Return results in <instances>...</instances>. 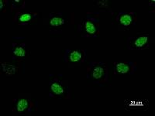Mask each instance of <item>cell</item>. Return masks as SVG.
Returning a JSON list of instances; mask_svg holds the SVG:
<instances>
[{
	"mask_svg": "<svg viewBox=\"0 0 155 116\" xmlns=\"http://www.w3.org/2000/svg\"><path fill=\"white\" fill-rule=\"evenodd\" d=\"M13 53L17 56H24L26 55V51L22 47H17L13 49Z\"/></svg>",
	"mask_w": 155,
	"mask_h": 116,
	"instance_id": "7c38bea8",
	"label": "cell"
},
{
	"mask_svg": "<svg viewBox=\"0 0 155 116\" xmlns=\"http://www.w3.org/2000/svg\"><path fill=\"white\" fill-rule=\"evenodd\" d=\"M3 6H4L3 1H2V0H1V1H0V9H2V7H3Z\"/></svg>",
	"mask_w": 155,
	"mask_h": 116,
	"instance_id": "5bb4252c",
	"label": "cell"
},
{
	"mask_svg": "<svg viewBox=\"0 0 155 116\" xmlns=\"http://www.w3.org/2000/svg\"><path fill=\"white\" fill-rule=\"evenodd\" d=\"M115 68H116V71L118 73H120V74H126V73L129 72L130 70V66H129L127 63H117V64H116V66H115Z\"/></svg>",
	"mask_w": 155,
	"mask_h": 116,
	"instance_id": "3957f363",
	"label": "cell"
},
{
	"mask_svg": "<svg viewBox=\"0 0 155 116\" xmlns=\"http://www.w3.org/2000/svg\"><path fill=\"white\" fill-rule=\"evenodd\" d=\"M32 19V15L30 13H24L22 14L19 18V22L20 23H27V22L30 21Z\"/></svg>",
	"mask_w": 155,
	"mask_h": 116,
	"instance_id": "4fadbf2b",
	"label": "cell"
},
{
	"mask_svg": "<svg viewBox=\"0 0 155 116\" xmlns=\"http://www.w3.org/2000/svg\"><path fill=\"white\" fill-rule=\"evenodd\" d=\"M50 23L52 27H58V26H61L64 23V19L60 17H54L53 19H51Z\"/></svg>",
	"mask_w": 155,
	"mask_h": 116,
	"instance_id": "8fae6325",
	"label": "cell"
},
{
	"mask_svg": "<svg viewBox=\"0 0 155 116\" xmlns=\"http://www.w3.org/2000/svg\"><path fill=\"white\" fill-rule=\"evenodd\" d=\"M85 30L88 33V34H95V32H96L97 28L96 26H95L94 23H92V22L89 21H86L85 23Z\"/></svg>",
	"mask_w": 155,
	"mask_h": 116,
	"instance_id": "9c48e42d",
	"label": "cell"
},
{
	"mask_svg": "<svg viewBox=\"0 0 155 116\" xmlns=\"http://www.w3.org/2000/svg\"><path fill=\"white\" fill-rule=\"evenodd\" d=\"M2 70L5 74H9V75H12L16 73V67L12 64H9V63H2L1 64Z\"/></svg>",
	"mask_w": 155,
	"mask_h": 116,
	"instance_id": "8992f818",
	"label": "cell"
},
{
	"mask_svg": "<svg viewBox=\"0 0 155 116\" xmlns=\"http://www.w3.org/2000/svg\"><path fill=\"white\" fill-rule=\"evenodd\" d=\"M29 107V102L27 99H21L18 102L16 105V109L19 113L23 112L25 110H27Z\"/></svg>",
	"mask_w": 155,
	"mask_h": 116,
	"instance_id": "5b68a950",
	"label": "cell"
},
{
	"mask_svg": "<svg viewBox=\"0 0 155 116\" xmlns=\"http://www.w3.org/2000/svg\"><path fill=\"white\" fill-rule=\"evenodd\" d=\"M103 73H104L103 67H101V66H96L92 70V77L95 79H100L103 75Z\"/></svg>",
	"mask_w": 155,
	"mask_h": 116,
	"instance_id": "ba28073f",
	"label": "cell"
},
{
	"mask_svg": "<svg viewBox=\"0 0 155 116\" xmlns=\"http://www.w3.org/2000/svg\"><path fill=\"white\" fill-rule=\"evenodd\" d=\"M133 22V17L130 14H124L120 17V23L125 27H129Z\"/></svg>",
	"mask_w": 155,
	"mask_h": 116,
	"instance_id": "277c9868",
	"label": "cell"
},
{
	"mask_svg": "<svg viewBox=\"0 0 155 116\" xmlns=\"http://www.w3.org/2000/svg\"><path fill=\"white\" fill-rule=\"evenodd\" d=\"M148 40L147 36H141V37H137V38L134 39V40L132 43V47L137 49L142 48L147 44Z\"/></svg>",
	"mask_w": 155,
	"mask_h": 116,
	"instance_id": "7a4b0ae2",
	"label": "cell"
},
{
	"mask_svg": "<svg viewBox=\"0 0 155 116\" xmlns=\"http://www.w3.org/2000/svg\"><path fill=\"white\" fill-rule=\"evenodd\" d=\"M81 59V53L78 50H74L69 55V60L71 62L79 61Z\"/></svg>",
	"mask_w": 155,
	"mask_h": 116,
	"instance_id": "30bf717a",
	"label": "cell"
},
{
	"mask_svg": "<svg viewBox=\"0 0 155 116\" xmlns=\"http://www.w3.org/2000/svg\"><path fill=\"white\" fill-rule=\"evenodd\" d=\"M51 91L55 94V95H60L64 93V88L58 82H54L51 85Z\"/></svg>",
	"mask_w": 155,
	"mask_h": 116,
	"instance_id": "52a82bcc",
	"label": "cell"
},
{
	"mask_svg": "<svg viewBox=\"0 0 155 116\" xmlns=\"http://www.w3.org/2000/svg\"><path fill=\"white\" fill-rule=\"evenodd\" d=\"M127 109H134V110H145L148 108V102L147 100L141 99H134L127 100L125 102Z\"/></svg>",
	"mask_w": 155,
	"mask_h": 116,
	"instance_id": "6da1fadb",
	"label": "cell"
}]
</instances>
